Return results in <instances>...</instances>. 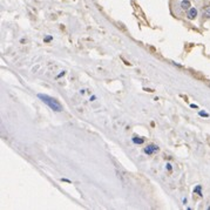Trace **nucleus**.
<instances>
[{
  "instance_id": "1",
  "label": "nucleus",
  "mask_w": 210,
  "mask_h": 210,
  "mask_svg": "<svg viewBox=\"0 0 210 210\" xmlns=\"http://www.w3.org/2000/svg\"><path fill=\"white\" fill-rule=\"evenodd\" d=\"M38 97L44 102L46 105L48 106L54 112H62V106L53 97H48V95H44V94H38Z\"/></svg>"
},
{
  "instance_id": "2",
  "label": "nucleus",
  "mask_w": 210,
  "mask_h": 210,
  "mask_svg": "<svg viewBox=\"0 0 210 210\" xmlns=\"http://www.w3.org/2000/svg\"><path fill=\"white\" fill-rule=\"evenodd\" d=\"M143 151H144V154H147V155H153V154H155V153H158V146H155V144H148L146 148L143 149Z\"/></svg>"
},
{
  "instance_id": "3",
  "label": "nucleus",
  "mask_w": 210,
  "mask_h": 210,
  "mask_svg": "<svg viewBox=\"0 0 210 210\" xmlns=\"http://www.w3.org/2000/svg\"><path fill=\"white\" fill-rule=\"evenodd\" d=\"M196 17H197V9L194 8V7L189 9V12H188V19L193 20V19H195Z\"/></svg>"
},
{
  "instance_id": "4",
  "label": "nucleus",
  "mask_w": 210,
  "mask_h": 210,
  "mask_svg": "<svg viewBox=\"0 0 210 210\" xmlns=\"http://www.w3.org/2000/svg\"><path fill=\"white\" fill-rule=\"evenodd\" d=\"M181 7H182V9H184V11L190 9V1H189V0H183V1L181 2Z\"/></svg>"
},
{
  "instance_id": "5",
  "label": "nucleus",
  "mask_w": 210,
  "mask_h": 210,
  "mask_svg": "<svg viewBox=\"0 0 210 210\" xmlns=\"http://www.w3.org/2000/svg\"><path fill=\"white\" fill-rule=\"evenodd\" d=\"M131 141H133L135 144H142V143L144 142V139H143V137H136V136H134V137L131 139Z\"/></svg>"
},
{
  "instance_id": "6",
  "label": "nucleus",
  "mask_w": 210,
  "mask_h": 210,
  "mask_svg": "<svg viewBox=\"0 0 210 210\" xmlns=\"http://www.w3.org/2000/svg\"><path fill=\"white\" fill-rule=\"evenodd\" d=\"M203 17L210 18V6H208L205 9H203Z\"/></svg>"
},
{
  "instance_id": "7",
  "label": "nucleus",
  "mask_w": 210,
  "mask_h": 210,
  "mask_svg": "<svg viewBox=\"0 0 210 210\" xmlns=\"http://www.w3.org/2000/svg\"><path fill=\"white\" fill-rule=\"evenodd\" d=\"M201 189H202V187L201 185H197L195 189H194V193H196L198 196H202V191H201Z\"/></svg>"
},
{
  "instance_id": "8",
  "label": "nucleus",
  "mask_w": 210,
  "mask_h": 210,
  "mask_svg": "<svg viewBox=\"0 0 210 210\" xmlns=\"http://www.w3.org/2000/svg\"><path fill=\"white\" fill-rule=\"evenodd\" d=\"M198 115H200V116H205V117L209 116V114L205 113V112H198Z\"/></svg>"
},
{
  "instance_id": "9",
  "label": "nucleus",
  "mask_w": 210,
  "mask_h": 210,
  "mask_svg": "<svg viewBox=\"0 0 210 210\" xmlns=\"http://www.w3.org/2000/svg\"><path fill=\"white\" fill-rule=\"evenodd\" d=\"M52 39H53L52 36H51V35H48V36H46V38H45V42H49Z\"/></svg>"
},
{
  "instance_id": "10",
  "label": "nucleus",
  "mask_w": 210,
  "mask_h": 210,
  "mask_svg": "<svg viewBox=\"0 0 210 210\" xmlns=\"http://www.w3.org/2000/svg\"><path fill=\"white\" fill-rule=\"evenodd\" d=\"M65 74H66V72H65V70H62V72H60V74H59V75H56V79H59V78H61V76H63Z\"/></svg>"
},
{
  "instance_id": "11",
  "label": "nucleus",
  "mask_w": 210,
  "mask_h": 210,
  "mask_svg": "<svg viewBox=\"0 0 210 210\" xmlns=\"http://www.w3.org/2000/svg\"><path fill=\"white\" fill-rule=\"evenodd\" d=\"M166 168L168 169V170H169V171H170V170H171V164H170V163H167Z\"/></svg>"
},
{
  "instance_id": "12",
  "label": "nucleus",
  "mask_w": 210,
  "mask_h": 210,
  "mask_svg": "<svg viewBox=\"0 0 210 210\" xmlns=\"http://www.w3.org/2000/svg\"><path fill=\"white\" fill-rule=\"evenodd\" d=\"M190 107H191V108H198V107H197V105H194V103H191V105H190Z\"/></svg>"
},
{
  "instance_id": "13",
  "label": "nucleus",
  "mask_w": 210,
  "mask_h": 210,
  "mask_svg": "<svg viewBox=\"0 0 210 210\" xmlns=\"http://www.w3.org/2000/svg\"><path fill=\"white\" fill-rule=\"evenodd\" d=\"M95 99H97V97H95V95H93V97H90V101H94V100H95Z\"/></svg>"
},
{
  "instance_id": "14",
  "label": "nucleus",
  "mask_w": 210,
  "mask_h": 210,
  "mask_svg": "<svg viewBox=\"0 0 210 210\" xmlns=\"http://www.w3.org/2000/svg\"><path fill=\"white\" fill-rule=\"evenodd\" d=\"M209 87H210V83H209Z\"/></svg>"
}]
</instances>
